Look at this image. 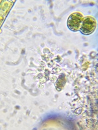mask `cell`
<instances>
[{"label": "cell", "instance_id": "obj_2", "mask_svg": "<svg viewBox=\"0 0 98 130\" xmlns=\"http://www.w3.org/2000/svg\"><path fill=\"white\" fill-rule=\"evenodd\" d=\"M96 26L97 22L93 16H88L84 18L80 30L83 35H88L94 31Z\"/></svg>", "mask_w": 98, "mask_h": 130}, {"label": "cell", "instance_id": "obj_1", "mask_svg": "<svg viewBox=\"0 0 98 130\" xmlns=\"http://www.w3.org/2000/svg\"><path fill=\"white\" fill-rule=\"evenodd\" d=\"M84 19V16L80 12L76 11L72 13L67 20V26L69 29L72 31L80 30L81 26Z\"/></svg>", "mask_w": 98, "mask_h": 130}]
</instances>
